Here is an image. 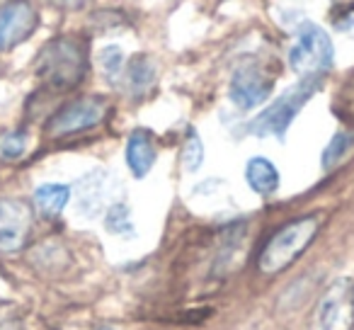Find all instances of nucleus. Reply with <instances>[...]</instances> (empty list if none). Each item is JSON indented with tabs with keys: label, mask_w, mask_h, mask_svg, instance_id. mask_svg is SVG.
Instances as JSON below:
<instances>
[{
	"label": "nucleus",
	"mask_w": 354,
	"mask_h": 330,
	"mask_svg": "<svg viewBox=\"0 0 354 330\" xmlns=\"http://www.w3.org/2000/svg\"><path fill=\"white\" fill-rule=\"evenodd\" d=\"M88 73V46L75 37L51 39L37 56V75L51 90H71Z\"/></svg>",
	"instance_id": "nucleus-1"
},
{
	"label": "nucleus",
	"mask_w": 354,
	"mask_h": 330,
	"mask_svg": "<svg viewBox=\"0 0 354 330\" xmlns=\"http://www.w3.org/2000/svg\"><path fill=\"white\" fill-rule=\"evenodd\" d=\"M320 231V219L315 214L294 219L284 223L279 231L272 233V238L265 243L260 257H257V270L262 275H277L284 272L306 248L313 243V238Z\"/></svg>",
	"instance_id": "nucleus-2"
},
{
	"label": "nucleus",
	"mask_w": 354,
	"mask_h": 330,
	"mask_svg": "<svg viewBox=\"0 0 354 330\" xmlns=\"http://www.w3.org/2000/svg\"><path fill=\"white\" fill-rule=\"evenodd\" d=\"M320 88V75H308L301 78L296 85H291L289 90L279 95L265 112H260L250 122V134L252 136H277L284 138L286 129L291 127V122L296 119V114L304 109V104L313 98V93Z\"/></svg>",
	"instance_id": "nucleus-3"
},
{
	"label": "nucleus",
	"mask_w": 354,
	"mask_h": 330,
	"mask_svg": "<svg viewBox=\"0 0 354 330\" xmlns=\"http://www.w3.org/2000/svg\"><path fill=\"white\" fill-rule=\"evenodd\" d=\"M335 49L328 32L313 22H304L296 32V42L289 49V66L301 78L320 75L333 68Z\"/></svg>",
	"instance_id": "nucleus-4"
},
{
	"label": "nucleus",
	"mask_w": 354,
	"mask_h": 330,
	"mask_svg": "<svg viewBox=\"0 0 354 330\" xmlns=\"http://www.w3.org/2000/svg\"><path fill=\"white\" fill-rule=\"evenodd\" d=\"M109 112V104L104 98H80L64 104L46 124V134L51 138H66L73 134H83L100 127Z\"/></svg>",
	"instance_id": "nucleus-5"
},
{
	"label": "nucleus",
	"mask_w": 354,
	"mask_h": 330,
	"mask_svg": "<svg viewBox=\"0 0 354 330\" xmlns=\"http://www.w3.org/2000/svg\"><path fill=\"white\" fill-rule=\"evenodd\" d=\"M272 90H274V78H272V73H267L265 66L255 59L241 61L231 75V85H228L231 102L236 104L238 109H243V112L265 104L267 100H270Z\"/></svg>",
	"instance_id": "nucleus-6"
},
{
	"label": "nucleus",
	"mask_w": 354,
	"mask_h": 330,
	"mask_svg": "<svg viewBox=\"0 0 354 330\" xmlns=\"http://www.w3.org/2000/svg\"><path fill=\"white\" fill-rule=\"evenodd\" d=\"M39 25V12L30 0H8L0 6V51H10L32 37Z\"/></svg>",
	"instance_id": "nucleus-7"
},
{
	"label": "nucleus",
	"mask_w": 354,
	"mask_h": 330,
	"mask_svg": "<svg viewBox=\"0 0 354 330\" xmlns=\"http://www.w3.org/2000/svg\"><path fill=\"white\" fill-rule=\"evenodd\" d=\"M320 330H354V282L337 279L328 291L318 309Z\"/></svg>",
	"instance_id": "nucleus-8"
},
{
	"label": "nucleus",
	"mask_w": 354,
	"mask_h": 330,
	"mask_svg": "<svg viewBox=\"0 0 354 330\" xmlns=\"http://www.w3.org/2000/svg\"><path fill=\"white\" fill-rule=\"evenodd\" d=\"M32 231V209L22 199H0V253L25 248Z\"/></svg>",
	"instance_id": "nucleus-9"
},
{
	"label": "nucleus",
	"mask_w": 354,
	"mask_h": 330,
	"mask_svg": "<svg viewBox=\"0 0 354 330\" xmlns=\"http://www.w3.org/2000/svg\"><path fill=\"white\" fill-rule=\"evenodd\" d=\"M153 163H156V141H153L148 129H136L131 131L127 141V165L133 178L143 180L151 173Z\"/></svg>",
	"instance_id": "nucleus-10"
},
{
	"label": "nucleus",
	"mask_w": 354,
	"mask_h": 330,
	"mask_svg": "<svg viewBox=\"0 0 354 330\" xmlns=\"http://www.w3.org/2000/svg\"><path fill=\"white\" fill-rule=\"evenodd\" d=\"M245 180H248V185H250L252 192L260 194V197H272L281 185L279 170L274 168V163L267 161V158H262V156H255L248 161Z\"/></svg>",
	"instance_id": "nucleus-11"
},
{
	"label": "nucleus",
	"mask_w": 354,
	"mask_h": 330,
	"mask_svg": "<svg viewBox=\"0 0 354 330\" xmlns=\"http://www.w3.org/2000/svg\"><path fill=\"white\" fill-rule=\"evenodd\" d=\"M122 80L127 83V90L133 98H143L156 83V66L148 56H136L124 66Z\"/></svg>",
	"instance_id": "nucleus-12"
},
{
	"label": "nucleus",
	"mask_w": 354,
	"mask_h": 330,
	"mask_svg": "<svg viewBox=\"0 0 354 330\" xmlns=\"http://www.w3.org/2000/svg\"><path fill=\"white\" fill-rule=\"evenodd\" d=\"M68 199H71V187L68 185H59V183L41 185L35 192L37 209H39V214H44V217H49V219L59 217L66 209V204H68Z\"/></svg>",
	"instance_id": "nucleus-13"
},
{
	"label": "nucleus",
	"mask_w": 354,
	"mask_h": 330,
	"mask_svg": "<svg viewBox=\"0 0 354 330\" xmlns=\"http://www.w3.org/2000/svg\"><path fill=\"white\" fill-rule=\"evenodd\" d=\"M80 209L88 214H95L102 202V175L100 173H93L88 178L80 180Z\"/></svg>",
	"instance_id": "nucleus-14"
},
{
	"label": "nucleus",
	"mask_w": 354,
	"mask_h": 330,
	"mask_svg": "<svg viewBox=\"0 0 354 330\" xmlns=\"http://www.w3.org/2000/svg\"><path fill=\"white\" fill-rule=\"evenodd\" d=\"M104 228L114 236H131L133 223H131V212L127 204H114L104 214Z\"/></svg>",
	"instance_id": "nucleus-15"
},
{
	"label": "nucleus",
	"mask_w": 354,
	"mask_h": 330,
	"mask_svg": "<svg viewBox=\"0 0 354 330\" xmlns=\"http://www.w3.org/2000/svg\"><path fill=\"white\" fill-rule=\"evenodd\" d=\"M100 66H102V73L109 83H117L122 80L124 73V51L119 46H104L102 54H100Z\"/></svg>",
	"instance_id": "nucleus-16"
},
{
	"label": "nucleus",
	"mask_w": 354,
	"mask_h": 330,
	"mask_svg": "<svg viewBox=\"0 0 354 330\" xmlns=\"http://www.w3.org/2000/svg\"><path fill=\"white\" fill-rule=\"evenodd\" d=\"M202 163H204V143H202V138H199V134L192 129L183 146V165L187 173H197V170L202 168Z\"/></svg>",
	"instance_id": "nucleus-17"
},
{
	"label": "nucleus",
	"mask_w": 354,
	"mask_h": 330,
	"mask_svg": "<svg viewBox=\"0 0 354 330\" xmlns=\"http://www.w3.org/2000/svg\"><path fill=\"white\" fill-rule=\"evenodd\" d=\"M349 146H352V136H349V134H344V131L335 134L323 151V168L325 170L335 168V165L344 158V153L349 151Z\"/></svg>",
	"instance_id": "nucleus-18"
},
{
	"label": "nucleus",
	"mask_w": 354,
	"mask_h": 330,
	"mask_svg": "<svg viewBox=\"0 0 354 330\" xmlns=\"http://www.w3.org/2000/svg\"><path fill=\"white\" fill-rule=\"evenodd\" d=\"M27 148V134L25 131H10L0 141V156L6 161H17Z\"/></svg>",
	"instance_id": "nucleus-19"
},
{
	"label": "nucleus",
	"mask_w": 354,
	"mask_h": 330,
	"mask_svg": "<svg viewBox=\"0 0 354 330\" xmlns=\"http://www.w3.org/2000/svg\"><path fill=\"white\" fill-rule=\"evenodd\" d=\"M0 330H27V325L22 323L20 313L15 309L0 306Z\"/></svg>",
	"instance_id": "nucleus-20"
},
{
	"label": "nucleus",
	"mask_w": 354,
	"mask_h": 330,
	"mask_svg": "<svg viewBox=\"0 0 354 330\" xmlns=\"http://www.w3.org/2000/svg\"><path fill=\"white\" fill-rule=\"evenodd\" d=\"M61 6H66V8H80V6H85L88 0H59Z\"/></svg>",
	"instance_id": "nucleus-21"
},
{
	"label": "nucleus",
	"mask_w": 354,
	"mask_h": 330,
	"mask_svg": "<svg viewBox=\"0 0 354 330\" xmlns=\"http://www.w3.org/2000/svg\"><path fill=\"white\" fill-rule=\"evenodd\" d=\"M344 93H347L349 98L354 100V75H352V78H349V83H347V88H344Z\"/></svg>",
	"instance_id": "nucleus-22"
},
{
	"label": "nucleus",
	"mask_w": 354,
	"mask_h": 330,
	"mask_svg": "<svg viewBox=\"0 0 354 330\" xmlns=\"http://www.w3.org/2000/svg\"><path fill=\"white\" fill-rule=\"evenodd\" d=\"M97 330H114L112 325H102V328H97Z\"/></svg>",
	"instance_id": "nucleus-23"
}]
</instances>
